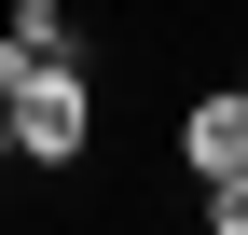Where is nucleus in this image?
<instances>
[{
  "label": "nucleus",
  "mask_w": 248,
  "mask_h": 235,
  "mask_svg": "<svg viewBox=\"0 0 248 235\" xmlns=\"http://www.w3.org/2000/svg\"><path fill=\"white\" fill-rule=\"evenodd\" d=\"M0 28H14V55H83V28H69V0H14Z\"/></svg>",
  "instance_id": "7ed1b4c3"
},
{
  "label": "nucleus",
  "mask_w": 248,
  "mask_h": 235,
  "mask_svg": "<svg viewBox=\"0 0 248 235\" xmlns=\"http://www.w3.org/2000/svg\"><path fill=\"white\" fill-rule=\"evenodd\" d=\"M207 194V221H221V235H248V166H234V180H193Z\"/></svg>",
  "instance_id": "20e7f679"
},
{
  "label": "nucleus",
  "mask_w": 248,
  "mask_h": 235,
  "mask_svg": "<svg viewBox=\"0 0 248 235\" xmlns=\"http://www.w3.org/2000/svg\"><path fill=\"white\" fill-rule=\"evenodd\" d=\"M97 152V83H83V55H28V83H14V166H69Z\"/></svg>",
  "instance_id": "f257e3e1"
},
{
  "label": "nucleus",
  "mask_w": 248,
  "mask_h": 235,
  "mask_svg": "<svg viewBox=\"0 0 248 235\" xmlns=\"http://www.w3.org/2000/svg\"><path fill=\"white\" fill-rule=\"evenodd\" d=\"M179 166H193V180H234V166H248V69L179 111Z\"/></svg>",
  "instance_id": "f03ea898"
}]
</instances>
